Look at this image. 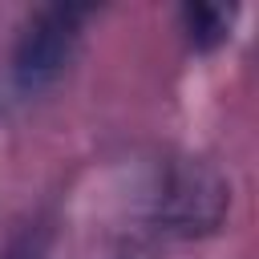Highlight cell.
<instances>
[{"mask_svg":"<svg viewBox=\"0 0 259 259\" xmlns=\"http://www.w3.org/2000/svg\"><path fill=\"white\" fill-rule=\"evenodd\" d=\"M231 210V182L202 158H170L150 190L146 219L166 239H202L223 227Z\"/></svg>","mask_w":259,"mask_h":259,"instance_id":"obj_1","label":"cell"},{"mask_svg":"<svg viewBox=\"0 0 259 259\" xmlns=\"http://www.w3.org/2000/svg\"><path fill=\"white\" fill-rule=\"evenodd\" d=\"M85 20H89V8L49 4L20 24L12 45V81L20 93H45L65 77V69L77 57Z\"/></svg>","mask_w":259,"mask_h":259,"instance_id":"obj_2","label":"cell"},{"mask_svg":"<svg viewBox=\"0 0 259 259\" xmlns=\"http://www.w3.org/2000/svg\"><path fill=\"white\" fill-rule=\"evenodd\" d=\"M182 28H186V40L194 49H214V45L227 40L231 16L223 8H210V4H186L182 8Z\"/></svg>","mask_w":259,"mask_h":259,"instance_id":"obj_3","label":"cell"},{"mask_svg":"<svg viewBox=\"0 0 259 259\" xmlns=\"http://www.w3.org/2000/svg\"><path fill=\"white\" fill-rule=\"evenodd\" d=\"M49 251H53V227L49 219H32L8 239L0 259H49Z\"/></svg>","mask_w":259,"mask_h":259,"instance_id":"obj_4","label":"cell"}]
</instances>
